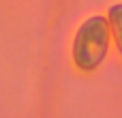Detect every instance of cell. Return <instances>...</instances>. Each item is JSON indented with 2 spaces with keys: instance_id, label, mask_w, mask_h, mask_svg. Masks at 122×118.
Segmentation results:
<instances>
[{
  "instance_id": "cell-1",
  "label": "cell",
  "mask_w": 122,
  "mask_h": 118,
  "mask_svg": "<svg viewBox=\"0 0 122 118\" xmlns=\"http://www.w3.org/2000/svg\"><path fill=\"white\" fill-rule=\"evenodd\" d=\"M107 41H109V26L105 17L94 15L86 19L75 37L73 43V60L81 71H94L105 54H107Z\"/></svg>"
},
{
  "instance_id": "cell-2",
  "label": "cell",
  "mask_w": 122,
  "mask_h": 118,
  "mask_svg": "<svg viewBox=\"0 0 122 118\" xmlns=\"http://www.w3.org/2000/svg\"><path fill=\"white\" fill-rule=\"evenodd\" d=\"M109 24L114 28V37H116L118 49L122 54V4H114L109 9Z\"/></svg>"
}]
</instances>
